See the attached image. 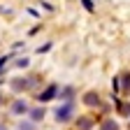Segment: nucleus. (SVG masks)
Returning a JSON list of instances; mask_svg holds the SVG:
<instances>
[{"instance_id": "1", "label": "nucleus", "mask_w": 130, "mask_h": 130, "mask_svg": "<svg viewBox=\"0 0 130 130\" xmlns=\"http://www.w3.org/2000/svg\"><path fill=\"white\" fill-rule=\"evenodd\" d=\"M72 111H74V107L68 102V105H63V107H58V109H56V119H58L60 123H65V121H70Z\"/></svg>"}, {"instance_id": "2", "label": "nucleus", "mask_w": 130, "mask_h": 130, "mask_svg": "<svg viewBox=\"0 0 130 130\" xmlns=\"http://www.w3.org/2000/svg\"><path fill=\"white\" fill-rule=\"evenodd\" d=\"M56 93H58V86H54V84H51L49 88H44V91L40 93L37 100H40V102H49V100H54V95H56Z\"/></svg>"}, {"instance_id": "3", "label": "nucleus", "mask_w": 130, "mask_h": 130, "mask_svg": "<svg viewBox=\"0 0 130 130\" xmlns=\"http://www.w3.org/2000/svg\"><path fill=\"white\" fill-rule=\"evenodd\" d=\"M84 102H86L88 107H95V105H100V100H98V95H95V93H86Z\"/></svg>"}, {"instance_id": "4", "label": "nucleus", "mask_w": 130, "mask_h": 130, "mask_svg": "<svg viewBox=\"0 0 130 130\" xmlns=\"http://www.w3.org/2000/svg\"><path fill=\"white\" fill-rule=\"evenodd\" d=\"M12 109H14V114H23V111H26L28 107H26V102H23V100H16Z\"/></svg>"}, {"instance_id": "5", "label": "nucleus", "mask_w": 130, "mask_h": 130, "mask_svg": "<svg viewBox=\"0 0 130 130\" xmlns=\"http://www.w3.org/2000/svg\"><path fill=\"white\" fill-rule=\"evenodd\" d=\"M102 130H116V121H105L102 123Z\"/></svg>"}, {"instance_id": "6", "label": "nucleus", "mask_w": 130, "mask_h": 130, "mask_svg": "<svg viewBox=\"0 0 130 130\" xmlns=\"http://www.w3.org/2000/svg\"><path fill=\"white\" fill-rule=\"evenodd\" d=\"M44 116V111H40V109H35V111H32V119H35V121H40Z\"/></svg>"}, {"instance_id": "7", "label": "nucleus", "mask_w": 130, "mask_h": 130, "mask_svg": "<svg viewBox=\"0 0 130 130\" xmlns=\"http://www.w3.org/2000/svg\"><path fill=\"white\" fill-rule=\"evenodd\" d=\"M16 65H19V68H26V65H28V58H21V60H16Z\"/></svg>"}, {"instance_id": "8", "label": "nucleus", "mask_w": 130, "mask_h": 130, "mask_svg": "<svg viewBox=\"0 0 130 130\" xmlns=\"http://www.w3.org/2000/svg\"><path fill=\"white\" fill-rule=\"evenodd\" d=\"M3 63H5V56H0V65H3Z\"/></svg>"}, {"instance_id": "9", "label": "nucleus", "mask_w": 130, "mask_h": 130, "mask_svg": "<svg viewBox=\"0 0 130 130\" xmlns=\"http://www.w3.org/2000/svg\"><path fill=\"white\" fill-rule=\"evenodd\" d=\"M0 102H3V98H0Z\"/></svg>"}]
</instances>
